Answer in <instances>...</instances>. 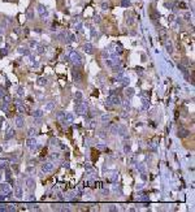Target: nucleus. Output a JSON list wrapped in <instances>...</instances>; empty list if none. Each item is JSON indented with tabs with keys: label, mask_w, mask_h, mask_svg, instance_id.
Here are the masks:
<instances>
[{
	"label": "nucleus",
	"mask_w": 195,
	"mask_h": 212,
	"mask_svg": "<svg viewBox=\"0 0 195 212\" xmlns=\"http://www.w3.org/2000/svg\"><path fill=\"white\" fill-rule=\"evenodd\" d=\"M13 168H15V172H16V173H18V165L15 164V165H13Z\"/></svg>",
	"instance_id": "obj_34"
},
{
	"label": "nucleus",
	"mask_w": 195,
	"mask_h": 212,
	"mask_svg": "<svg viewBox=\"0 0 195 212\" xmlns=\"http://www.w3.org/2000/svg\"><path fill=\"white\" fill-rule=\"evenodd\" d=\"M46 83H47V80H43V78L39 80V85H46Z\"/></svg>",
	"instance_id": "obj_29"
},
{
	"label": "nucleus",
	"mask_w": 195,
	"mask_h": 212,
	"mask_svg": "<svg viewBox=\"0 0 195 212\" xmlns=\"http://www.w3.org/2000/svg\"><path fill=\"white\" fill-rule=\"evenodd\" d=\"M0 191L3 193L4 195H9L11 194V187L8 183H3V185H0Z\"/></svg>",
	"instance_id": "obj_6"
},
{
	"label": "nucleus",
	"mask_w": 195,
	"mask_h": 212,
	"mask_svg": "<svg viewBox=\"0 0 195 212\" xmlns=\"http://www.w3.org/2000/svg\"><path fill=\"white\" fill-rule=\"evenodd\" d=\"M148 147H150V150H152V151H155V150H156V145H155V143H150V145H148Z\"/></svg>",
	"instance_id": "obj_26"
},
{
	"label": "nucleus",
	"mask_w": 195,
	"mask_h": 212,
	"mask_svg": "<svg viewBox=\"0 0 195 212\" xmlns=\"http://www.w3.org/2000/svg\"><path fill=\"white\" fill-rule=\"evenodd\" d=\"M26 145H28V147L30 150H35L37 148V142H35V139L33 137H29V139H28V142H26Z\"/></svg>",
	"instance_id": "obj_7"
},
{
	"label": "nucleus",
	"mask_w": 195,
	"mask_h": 212,
	"mask_svg": "<svg viewBox=\"0 0 195 212\" xmlns=\"http://www.w3.org/2000/svg\"><path fill=\"white\" fill-rule=\"evenodd\" d=\"M35 134H37V130H35V129H33V128H31L30 130H29V137H34Z\"/></svg>",
	"instance_id": "obj_21"
},
{
	"label": "nucleus",
	"mask_w": 195,
	"mask_h": 212,
	"mask_svg": "<svg viewBox=\"0 0 195 212\" xmlns=\"http://www.w3.org/2000/svg\"><path fill=\"white\" fill-rule=\"evenodd\" d=\"M108 103H112V104H121V99L119 95H116L115 93H111L109 96H108Z\"/></svg>",
	"instance_id": "obj_1"
},
{
	"label": "nucleus",
	"mask_w": 195,
	"mask_h": 212,
	"mask_svg": "<svg viewBox=\"0 0 195 212\" xmlns=\"http://www.w3.org/2000/svg\"><path fill=\"white\" fill-rule=\"evenodd\" d=\"M52 169H53V164L51 163V161H47V163H44L42 165V172L43 173H49V172H52Z\"/></svg>",
	"instance_id": "obj_3"
},
{
	"label": "nucleus",
	"mask_w": 195,
	"mask_h": 212,
	"mask_svg": "<svg viewBox=\"0 0 195 212\" xmlns=\"http://www.w3.org/2000/svg\"><path fill=\"white\" fill-rule=\"evenodd\" d=\"M64 117H65V113L64 112H57V118L59 120H64Z\"/></svg>",
	"instance_id": "obj_22"
},
{
	"label": "nucleus",
	"mask_w": 195,
	"mask_h": 212,
	"mask_svg": "<svg viewBox=\"0 0 195 212\" xmlns=\"http://www.w3.org/2000/svg\"><path fill=\"white\" fill-rule=\"evenodd\" d=\"M73 120H74L73 114H72V113H68V114H65V117H64V122L66 124V125H69V124L73 122Z\"/></svg>",
	"instance_id": "obj_10"
},
{
	"label": "nucleus",
	"mask_w": 195,
	"mask_h": 212,
	"mask_svg": "<svg viewBox=\"0 0 195 212\" xmlns=\"http://www.w3.org/2000/svg\"><path fill=\"white\" fill-rule=\"evenodd\" d=\"M33 116H34L35 118H40V117L43 116V111H40V109L34 111V112H33Z\"/></svg>",
	"instance_id": "obj_14"
},
{
	"label": "nucleus",
	"mask_w": 195,
	"mask_h": 212,
	"mask_svg": "<svg viewBox=\"0 0 195 212\" xmlns=\"http://www.w3.org/2000/svg\"><path fill=\"white\" fill-rule=\"evenodd\" d=\"M107 65H108V66H112V65H113V63L111 61V60H107Z\"/></svg>",
	"instance_id": "obj_35"
},
{
	"label": "nucleus",
	"mask_w": 195,
	"mask_h": 212,
	"mask_svg": "<svg viewBox=\"0 0 195 212\" xmlns=\"http://www.w3.org/2000/svg\"><path fill=\"white\" fill-rule=\"evenodd\" d=\"M108 118H109V116H108V114H104V116H102V120H103V121H105V120H108Z\"/></svg>",
	"instance_id": "obj_32"
},
{
	"label": "nucleus",
	"mask_w": 195,
	"mask_h": 212,
	"mask_svg": "<svg viewBox=\"0 0 195 212\" xmlns=\"http://www.w3.org/2000/svg\"><path fill=\"white\" fill-rule=\"evenodd\" d=\"M15 134H16V131L13 130V129H9V130H8V134L5 135V139H11V138L15 137Z\"/></svg>",
	"instance_id": "obj_16"
},
{
	"label": "nucleus",
	"mask_w": 195,
	"mask_h": 212,
	"mask_svg": "<svg viewBox=\"0 0 195 212\" xmlns=\"http://www.w3.org/2000/svg\"><path fill=\"white\" fill-rule=\"evenodd\" d=\"M5 165H7V164H0V169H5V168H7Z\"/></svg>",
	"instance_id": "obj_37"
},
{
	"label": "nucleus",
	"mask_w": 195,
	"mask_h": 212,
	"mask_svg": "<svg viewBox=\"0 0 195 212\" xmlns=\"http://www.w3.org/2000/svg\"><path fill=\"white\" fill-rule=\"evenodd\" d=\"M185 18H186V21H190V18H191L190 13H186V15H185Z\"/></svg>",
	"instance_id": "obj_30"
},
{
	"label": "nucleus",
	"mask_w": 195,
	"mask_h": 212,
	"mask_svg": "<svg viewBox=\"0 0 195 212\" xmlns=\"http://www.w3.org/2000/svg\"><path fill=\"white\" fill-rule=\"evenodd\" d=\"M83 48H85V51L87 52V53H92V52H94V47H92L91 43H86V44L83 46Z\"/></svg>",
	"instance_id": "obj_12"
},
{
	"label": "nucleus",
	"mask_w": 195,
	"mask_h": 212,
	"mask_svg": "<svg viewBox=\"0 0 195 212\" xmlns=\"http://www.w3.org/2000/svg\"><path fill=\"white\" fill-rule=\"evenodd\" d=\"M129 4H130L129 0H122V5H124V7H128Z\"/></svg>",
	"instance_id": "obj_28"
},
{
	"label": "nucleus",
	"mask_w": 195,
	"mask_h": 212,
	"mask_svg": "<svg viewBox=\"0 0 195 212\" xmlns=\"http://www.w3.org/2000/svg\"><path fill=\"white\" fill-rule=\"evenodd\" d=\"M5 211H7V206L0 204V212H5Z\"/></svg>",
	"instance_id": "obj_27"
},
{
	"label": "nucleus",
	"mask_w": 195,
	"mask_h": 212,
	"mask_svg": "<svg viewBox=\"0 0 195 212\" xmlns=\"http://www.w3.org/2000/svg\"><path fill=\"white\" fill-rule=\"evenodd\" d=\"M52 107H53V104H52V103L47 105V108H48V109H52Z\"/></svg>",
	"instance_id": "obj_39"
},
{
	"label": "nucleus",
	"mask_w": 195,
	"mask_h": 212,
	"mask_svg": "<svg viewBox=\"0 0 195 212\" xmlns=\"http://www.w3.org/2000/svg\"><path fill=\"white\" fill-rule=\"evenodd\" d=\"M24 124H25V121H24V117H22V116H17L16 117V125H17V128H22V126H24Z\"/></svg>",
	"instance_id": "obj_11"
},
{
	"label": "nucleus",
	"mask_w": 195,
	"mask_h": 212,
	"mask_svg": "<svg viewBox=\"0 0 195 212\" xmlns=\"http://www.w3.org/2000/svg\"><path fill=\"white\" fill-rule=\"evenodd\" d=\"M59 158H60V155H59V154H56V152L51 154V159H52V160H57Z\"/></svg>",
	"instance_id": "obj_23"
},
{
	"label": "nucleus",
	"mask_w": 195,
	"mask_h": 212,
	"mask_svg": "<svg viewBox=\"0 0 195 212\" xmlns=\"http://www.w3.org/2000/svg\"><path fill=\"white\" fill-rule=\"evenodd\" d=\"M64 168H69V163H64Z\"/></svg>",
	"instance_id": "obj_40"
},
{
	"label": "nucleus",
	"mask_w": 195,
	"mask_h": 212,
	"mask_svg": "<svg viewBox=\"0 0 195 212\" xmlns=\"http://www.w3.org/2000/svg\"><path fill=\"white\" fill-rule=\"evenodd\" d=\"M26 185H28V187H29L30 190H31V189H33V187L35 186L34 179H33V178H28V181H26Z\"/></svg>",
	"instance_id": "obj_15"
},
{
	"label": "nucleus",
	"mask_w": 195,
	"mask_h": 212,
	"mask_svg": "<svg viewBox=\"0 0 195 212\" xmlns=\"http://www.w3.org/2000/svg\"><path fill=\"white\" fill-rule=\"evenodd\" d=\"M189 134H190V131L187 130V129H180L178 133H177V135H178L180 138H186Z\"/></svg>",
	"instance_id": "obj_9"
},
{
	"label": "nucleus",
	"mask_w": 195,
	"mask_h": 212,
	"mask_svg": "<svg viewBox=\"0 0 195 212\" xmlns=\"http://www.w3.org/2000/svg\"><path fill=\"white\" fill-rule=\"evenodd\" d=\"M178 68H180V70H182V73L185 74V77L187 78V74H189V72H187V69H186L183 66V64H178Z\"/></svg>",
	"instance_id": "obj_17"
},
{
	"label": "nucleus",
	"mask_w": 195,
	"mask_h": 212,
	"mask_svg": "<svg viewBox=\"0 0 195 212\" xmlns=\"http://www.w3.org/2000/svg\"><path fill=\"white\" fill-rule=\"evenodd\" d=\"M134 94V90L133 89H129V90H126V95H129V96H133Z\"/></svg>",
	"instance_id": "obj_25"
},
{
	"label": "nucleus",
	"mask_w": 195,
	"mask_h": 212,
	"mask_svg": "<svg viewBox=\"0 0 195 212\" xmlns=\"http://www.w3.org/2000/svg\"><path fill=\"white\" fill-rule=\"evenodd\" d=\"M82 99H83L82 93H81V91H77V93H75V103H81V102H82Z\"/></svg>",
	"instance_id": "obj_13"
},
{
	"label": "nucleus",
	"mask_w": 195,
	"mask_h": 212,
	"mask_svg": "<svg viewBox=\"0 0 195 212\" xmlns=\"http://www.w3.org/2000/svg\"><path fill=\"white\" fill-rule=\"evenodd\" d=\"M121 83H122V86H129V78H122L121 80Z\"/></svg>",
	"instance_id": "obj_19"
},
{
	"label": "nucleus",
	"mask_w": 195,
	"mask_h": 212,
	"mask_svg": "<svg viewBox=\"0 0 195 212\" xmlns=\"http://www.w3.org/2000/svg\"><path fill=\"white\" fill-rule=\"evenodd\" d=\"M166 49H168V52H173V46H172V43H166Z\"/></svg>",
	"instance_id": "obj_20"
},
{
	"label": "nucleus",
	"mask_w": 195,
	"mask_h": 212,
	"mask_svg": "<svg viewBox=\"0 0 195 212\" xmlns=\"http://www.w3.org/2000/svg\"><path fill=\"white\" fill-rule=\"evenodd\" d=\"M0 178H1V172H0Z\"/></svg>",
	"instance_id": "obj_41"
},
{
	"label": "nucleus",
	"mask_w": 195,
	"mask_h": 212,
	"mask_svg": "<svg viewBox=\"0 0 195 212\" xmlns=\"http://www.w3.org/2000/svg\"><path fill=\"white\" fill-rule=\"evenodd\" d=\"M73 78H74L75 82H81V81H82V74H81L79 69L77 68V66L73 69Z\"/></svg>",
	"instance_id": "obj_5"
},
{
	"label": "nucleus",
	"mask_w": 195,
	"mask_h": 212,
	"mask_svg": "<svg viewBox=\"0 0 195 212\" xmlns=\"http://www.w3.org/2000/svg\"><path fill=\"white\" fill-rule=\"evenodd\" d=\"M38 12H39V16L44 18V17H47L48 16V11L46 9V7H43V5H39L38 7Z\"/></svg>",
	"instance_id": "obj_8"
},
{
	"label": "nucleus",
	"mask_w": 195,
	"mask_h": 212,
	"mask_svg": "<svg viewBox=\"0 0 195 212\" xmlns=\"http://www.w3.org/2000/svg\"><path fill=\"white\" fill-rule=\"evenodd\" d=\"M86 109H87V107H86L85 104H82V102H81V103H75V105H74V111L78 114L86 113Z\"/></svg>",
	"instance_id": "obj_2"
},
{
	"label": "nucleus",
	"mask_w": 195,
	"mask_h": 212,
	"mask_svg": "<svg viewBox=\"0 0 195 212\" xmlns=\"http://www.w3.org/2000/svg\"><path fill=\"white\" fill-rule=\"evenodd\" d=\"M22 91H24V90H22L21 87H20V89H18V94H20V95H24V93H22Z\"/></svg>",
	"instance_id": "obj_38"
},
{
	"label": "nucleus",
	"mask_w": 195,
	"mask_h": 212,
	"mask_svg": "<svg viewBox=\"0 0 195 212\" xmlns=\"http://www.w3.org/2000/svg\"><path fill=\"white\" fill-rule=\"evenodd\" d=\"M16 196L18 198V199H20V198H22V187L21 186H17L16 187Z\"/></svg>",
	"instance_id": "obj_18"
},
{
	"label": "nucleus",
	"mask_w": 195,
	"mask_h": 212,
	"mask_svg": "<svg viewBox=\"0 0 195 212\" xmlns=\"http://www.w3.org/2000/svg\"><path fill=\"white\" fill-rule=\"evenodd\" d=\"M7 55V49H1V52H0V56H5Z\"/></svg>",
	"instance_id": "obj_31"
},
{
	"label": "nucleus",
	"mask_w": 195,
	"mask_h": 212,
	"mask_svg": "<svg viewBox=\"0 0 195 212\" xmlns=\"http://www.w3.org/2000/svg\"><path fill=\"white\" fill-rule=\"evenodd\" d=\"M9 208H7V211H15V207H12V206H8Z\"/></svg>",
	"instance_id": "obj_36"
},
{
	"label": "nucleus",
	"mask_w": 195,
	"mask_h": 212,
	"mask_svg": "<svg viewBox=\"0 0 195 212\" xmlns=\"http://www.w3.org/2000/svg\"><path fill=\"white\" fill-rule=\"evenodd\" d=\"M17 108H18V112H20V113H24V112H25V107H24V105L18 104V107H17Z\"/></svg>",
	"instance_id": "obj_24"
},
{
	"label": "nucleus",
	"mask_w": 195,
	"mask_h": 212,
	"mask_svg": "<svg viewBox=\"0 0 195 212\" xmlns=\"http://www.w3.org/2000/svg\"><path fill=\"white\" fill-rule=\"evenodd\" d=\"M4 95H5V91H4V90H1V89H0V98H3V96Z\"/></svg>",
	"instance_id": "obj_33"
},
{
	"label": "nucleus",
	"mask_w": 195,
	"mask_h": 212,
	"mask_svg": "<svg viewBox=\"0 0 195 212\" xmlns=\"http://www.w3.org/2000/svg\"><path fill=\"white\" fill-rule=\"evenodd\" d=\"M70 60H72V61H74V63H77V64L82 63V57H81V55L78 52H72L70 53Z\"/></svg>",
	"instance_id": "obj_4"
}]
</instances>
